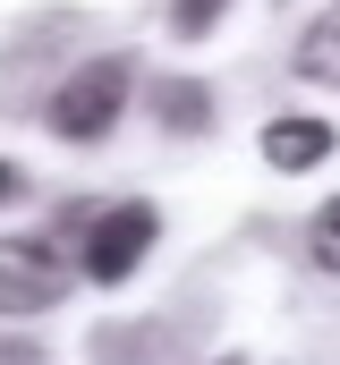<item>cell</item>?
Listing matches in <instances>:
<instances>
[{
	"label": "cell",
	"instance_id": "cell-1",
	"mask_svg": "<svg viewBox=\"0 0 340 365\" xmlns=\"http://www.w3.org/2000/svg\"><path fill=\"white\" fill-rule=\"evenodd\" d=\"M119 102H128V60H94V68H77V77L60 86L51 128H60V136H102V128L119 119Z\"/></svg>",
	"mask_w": 340,
	"mask_h": 365
},
{
	"label": "cell",
	"instance_id": "cell-2",
	"mask_svg": "<svg viewBox=\"0 0 340 365\" xmlns=\"http://www.w3.org/2000/svg\"><path fill=\"white\" fill-rule=\"evenodd\" d=\"M145 247H154V212H145V204H119V212L94 221V238H85V272H94V280H128Z\"/></svg>",
	"mask_w": 340,
	"mask_h": 365
},
{
	"label": "cell",
	"instance_id": "cell-3",
	"mask_svg": "<svg viewBox=\"0 0 340 365\" xmlns=\"http://www.w3.org/2000/svg\"><path fill=\"white\" fill-rule=\"evenodd\" d=\"M60 297V264L43 255V247H0V306H51Z\"/></svg>",
	"mask_w": 340,
	"mask_h": 365
},
{
	"label": "cell",
	"instance_id": "cell-4",
	"mask_svg": "<svg viewBox=\"0 0 340 365\" xmlns=\"http://www.w3.org/2000/svg\"><path fill=\"white\" fill-rule=\"evenodd\" d=\"M324 153H332V128L324 119H272L264 128V162L272 170H315Z\"/></svg>",
	"mask_w": 340,
	"mask_h": 365
},
{
	"label": "cell",
	"instance_id": "cell-5",
	"mask_svg": "<svg viewBox=\"0 0 340 365\" xmlns=\"http://www.w3.org/2000/svg\"><path fill=\"white\" fill-rule=\"evenodd\" d=\"M298 68H306V77H324V86H340V9H324V17L306 26V43H298Z\"/></svg>",
	"mask_w": 340,
	"mask_h": 365
},
{
	"label": "cell",
	"instance_id": "cell-6",
	"mask_svg": "<svg viewBox=\"0 0 340 365\" xmlns=\"http://www.w3.org/2000/svg\"><path fill=\"white\" fill-rule=\"evenodd\" d=\"M162 119L170 128H196V119H213V110L196 102V86H162Z\"/></svg>",
	"mask_w": 340,
	"mask_h": 365
},
{
	"label": "cell",
	"instance_id": "cell-7",
	"mask_svg": "<svg viewBox=\"0 0 340 365\" xmlns=\"http://www.w3.org/2000/svg\"><path fill=\"white\" fill-rule=\"evenodd\" d=\"M315 264H332V272H340V204L315 212Z\"/></svg>",
	"mask_w": 340,
	"mask_h": 365
},
{
	"label": "cell",
	"instance_id": "cell-8",
	"mask_svg": "<svg viewBox=\"0 0 340 365\" xmlns=\"http://www.w3.org/2000/svg\"><path fill=\"white\" fill-rule=\"evenodd\" d=\"M213 17H221V0H170V26H179V34H204Z\"/></svg>",
	"mask_w": 340,
	"mask_h": 365
},
{
	"label": "cell",
	"instance_id": "cell-9",
	"mask_svg": "<svg viewBox=\"0 0 340 365\" xmlns=\"http://www.w3.org/2000/svg\"><path fill=\"white\" fill-rule=\"evenodd\" d=\"M0 195H9V170H0Z\"/></svg>",
	"mask_w": 340,
	"mask_h": 365
}]
</instances>
